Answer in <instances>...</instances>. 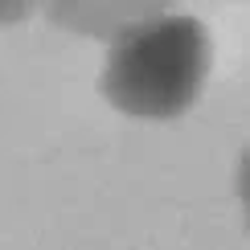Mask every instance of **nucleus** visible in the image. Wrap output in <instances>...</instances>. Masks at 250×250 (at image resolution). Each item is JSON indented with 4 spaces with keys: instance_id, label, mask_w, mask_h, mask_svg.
<instances>
[{
    "instance_id": "obj_1",
    "label": "nucleus",
    "mask_w": 250,
    "mask_h": 250,
    "mask_svg": "<svg viewBox=\"0 0 250 250\" xmlns=\"http://www.w3.org/2000/svg\"><path fill=\"white\" fill-rule=\"evenodd\" d=\"M209 62L213 45L201 21L160 13L111 37L99 90L123 115L176 119L197 103Z\"/></svg>"
},
{
    "instance_id": "obj_2",
    "label": "nucleus",
    "mask_w": 250,
    "mask_h": 250,
    "mask_svg": "<svg viewBox=\"0 0 250 250\" xmlns=\"http://www.w3.org/2000/svg\"><path fill=\"white\" fill-rule=\"evenodd\" d=\"M37 8L66 33L111 41L140 21L168 13L172 0H37Z\"/></svg>"
},
{
    "instance_id": "obj_3",
    "label": "nucleus",
    "mask_w": 250,
    "mask_h": 250,
    "mask_svg": "<svg viewBox=\"0 0 250 250\" xmlns=\"http://www.w3.org/2000/svg\"><path fill=\"white\" fill-rule=\"evenodd\" d=\"M37 8V0H0V25H21Z\"/></svg>"
}]
</instances>
